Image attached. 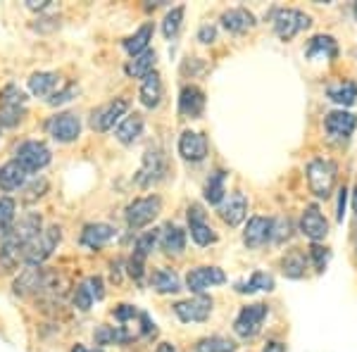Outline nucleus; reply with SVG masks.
I'll return each instance as SVG.
<instances>
[{"label":"nucleus","instance_id":"nucleus-1","mask_svg":"<svg viewBox=\"0 0 357 352\" xmlns=\"http://www.w3.org/2000/svg\"><path fill=\"white\" fill-rule=\"evenodd\" d=\"M60 240H62V229L57 227V224H50V227H45L41 234L33 236L24 245V250H22V262L29 264V267H38V264H43L45 259L57 250Z\"/></svg>","mask_w":357,"mask_h":352},{"label":"nucleus","instance_id":"nucleus-2","mask_svg":"<svg viewBox=\"0 0 357 352\" xmlns=\"http://www.w3.org/2000/svg\"><path fill=\"white\" fill-rule=\"evenodd\" d=\"M29 98L17 84H8L0 91V126L5 129H15L26 114Z\"/></svg>","mask_w":357,"mask_h":352},{"label":"nucleus","instance_id":"nucleus-3","mask_svg":"<svg viewBox=\"0 0 357 352\" xmlns=\"http://www.w3.org/2000/svg\"><path fill=\"white\" fill-rule=\"evenodd\" d=\"M338 167L333 160L317 158L307 164V186L317 198H329L333 186H336Z\"/></svg>","mask_w":357,"mask_h":352},{"label":"nucleus","instance_id":"nucleus-4","mask_svg":"<svg viewBox=\"0 0 357 352\" xmlns=\"http://www.w3.org/2000/svg\"><path fill=\"white\" fill-rule=\"evenodd\" d=\"M162 210V200L158 195H143V198H136L134 203L126 205L124 210V219H126V227L129 229H146L148 224L155 222V217L160 215Z\"/></svg>","mask_w":357,"mask_h":352},{"label":"nucleus","instance_id":"nucleus-5","mask_svg":"<svg viewBox=\"0 0 357 352\" xmlns=\"http://www.w3.org/2000/svg\"><path fill=\"white\" fill-rule=\"evenodd\" d=\"M310 24H312V20H310V15H305L303 10L284 8V10H276V15H274V31L281 41L296 38L301 31L310 29Z\"/></svg>","mask_w":357,"mask_h":352},{"label":"nucleus","instance_id":"nucleus-6","mask_svg":"<svg viewBox=\"0 0 357 352\" xmlns=\"http://www.w3.org/2000/svg\"><path fill=\"white\" fill-rule=\"evenodd\" d=\"M269 314V307L264 303H255V305H248L238 312V316H236L234 321V333L238 338H255L257 333H260V328L264 324V319H267Z\"/></svg>","mask_w":357,"mask_h":352},{"label":"nucleus","instance_id":"nucleus-7","mask_svg":"<svg viewBox=\"0 0 357 352\" xmlns=\"http://www.w3.org/2000/svg\"><path fill=\"white\" fill-rule=\"evenodd\" d=\"M129 112V100L126 98H114L105 105L96 107L91 112V129L93 131H110L114 124L122 122V117Z\"/></svg>","mask_w":357,"mask_h":352},{"label":"nucleus","instance_id":"nucleus-8","mask_svg":"<svg viewBox=\"0 0 357 352\" xmlns=\"http://www.w3.org/2000/svg\"><path fill=\"white\" fill-rule=\"evenodd\" d=\"M50 160H53V153H50V148L43 141H26L17 150V162L24 167L26 174L41 171L43 167L50 164Z\"/></svg>","mask_w":357,"mask_h":352},{"label":"nucleus","instance_id":"nucleus-9","mask_svg":"<svg viewBox=\"0 0 357 352\" xmlns=\"http://www.w3.org/2000/svg\"><path fill=\"white\" fill-rule=\"evenodd\" d=\"M167 171V160H165V153L160 148H146V155H143V164L136 174V183L141 188H148L153 183H158L160 178L165 176Z\"/></svg>","mask_w":357,"mask_h":352},{"label":"nucleus","instance_id":"nucleus-10","mask_svg":"<svg viewBox=\"0 0 357 352\" xmlns=\"http://www.w3.org/2000/svg\"><path fill=\"white\" fill-rule=\"evenodd\" d=\"M174 314L183 324H200L212 314V298L210 296H195L188 300H178L174 305Z\"/></svg>","mask_w":357,"mask_h":352},{"label":"nucleus","instance_id":"nucleus-11","mask_svg":"<svg viewBox=\"0 0 357 352\" xmlns=\"http://www.w3.org/2000/svg\"><path fill=\"white\" fill-rule=\"evenodd\" d=\"M48 134L55 138L57 143H72L82 134V119L74 112H57L48 122Z\"/></svg>","mask_w":357,"mask_h":352},{"label":"nucleus","instance_id":"nucleus-12","mask_svg":"<svg viewBox=\"0 0 357 352\" xmlns=\"http://www.w3.org/2000/svg\"><path fill=\"white\" fill-rule=\"evenodd\" d=\"M227 281V274L220 267H195L186 274V288L195 296H203L207 288L222 286Z\"/></svg>","mask_w":357,"mask_h":352},{"label":"nucleus","instance_id":"nucleus-13","mask_svg":"<svg viewBox=\"0 0 357 352\" xmlns=\"http://www.w3.org/2000/svg\"><path fill=\"white\" fill-rule=\"evenodd\" d=\"M102 298H105V284H102L100 276H89L74 288V307L82 312H89L93 307V303Z\"/></svg>","mask_w":357,"mask_h":352},{"label":"nucleus","instance_id":"nucleus-14","mask_svg":"<svg viewBox=\"0 0 357 352\" xmlns=\"http://www.w3.org/2000/svg\"><path fill=\"white\" fill-rule=\"evenodd\" d=\"M355 126H357V117L353 112H345V109H333L324 119V129L331 141H348L353 136Z\"/></svg>","mask_w":357,"mask_h":352},{"label":"nucleus","instance_id":"nucleus-15","mask_svg":"<svg viewBox=\"0 0 357 352\" xmlns=\"http://www.w3.org/2000/svg\"><path fill=\"white\" fill-rule=\"evenodd\" d=\"M207 138L205 134H200V131H183L181 136H178V155H181L186 162H203L207 158Z\"/></svg>","mask_w":357,"mask_h":352},{"label":"nucleus","instance_id":"nucleus-16","mask_svg":"<svg viewBox=\"0 0 357 352\" xmlns=\"http://www.w3.org/2000/svg\"><path fill=\"white\" fill-rule=\"evenodd\" d=\"M188 231H191V238L195 245L207 247L217 240V234L212 231V227L207 224L205 212L200 205H191L188 207Z\"/></svg>","mask_w":357,"mask_h":352},{"label":"nucleus","instance_id":"nucleus-17","mask_svg":"<svg viewBox=\"0 0 357 352\" xmlns=\"http://www.w3.org/2000/svg\"><path fill=\"white\" fill-rule=\"evenodd\" d=\"M301 231L307 236L312 243H319L329 236V222L321 215V210L317 205H307L301 217Z\"/></svg>","mask_w":357,"mask_h":352},{"label":"nucleus","instance_id":"nucleus-18","mask_svg":"<svg viewBox=\"0 0 357 352\" xmlns=\"http://www.w3.org/2000/svg\"><path fill=\"white\" fill-rule=\"evenodd\" d=\"M117 236V229L112 224H105V222H93V224H86L82 236H79V243L89 250H100L105 247L110 240Z\"/></svg>","mask_w":357,"mask_h":352},{"label":"nucleus","instance_id":"nucleus-19","mask_svg":"<svg viewBox=\"0 0 357 352\" xmlns=\"http://www.w3.org/2000/svg\"><path fill=\"white\" fill-rule=\"evenodd\" d=\"M272 227H274V219L250 217L245 224V231H243V243L250 247V250L262 247L267 240H272Z\"/></svg>","mask_w":357,"mask_h":352},{"label":"nucleus","instance_id":"nucleus-20","mask_svg":"<svg viewBox=\"0 0 357 352\" xmlns=\"http://www.w3.org/2000/svg\"><path fill=\"white\" fill-rule=\"evenodd\" d=\"M205 112V93L203 89H198V86L188 84L181 89V93H178V114H183V117L188 119H198L203 117Z\"/></svg>","mask_w":357,"mask_h":352},{"label":"nucleus","instance_id":"nucleus-21","mask_svg":"<svg viewBox=\"0 0 357 352\" xmlns=\"http://www.w3.org/2000/svg\"><path fill=\"white\" fill-rule=\"evenodd\" d=\"M248 215V198L241 190H236L229 198H224V203L220 205V217L229 227H238Z\"/></svg>","mask_w":357,"mask_h":352},{"label":"nucleus","instance_id":"nucleus-22","mask_svg":"<svg viewBox=\"0 0 357 352\" xmlns=\"http://www.w3.org/2000/svg\"><path fill=\"white\" fill-rule=\"evenodd\" d=\"M257 24L255 15L245 8H231L222 15V26L227 29L229 33H245L248 29H252Z\"/></svg>","mask_w":357,"mask_h":352},{"label":"nucleus","instance_id":"nucleus-23","mask_svg":"<svg viewBox=\"0 0 357 352\" xmlns=\"http://www.w3.org/2000/svg\"><path fill=\"white\" fill-rule=\"evenodd\" d=\"M160 247L167 255H181L186 247V231L169 222L165 229H160Z\"/></svg>","mask_w":357,"mask_h":352},{"label":"nucleus","instance_id":"nucleus-24","mask_svg":"<svg viewBox=\"0 0 357 352\" xmlns=\"http://www.w3.org/2000/svg\"><path fill=\"white\" fill-rule=\"evenodd\" d=\"M93 340H96V345H126V343H131V340H136V333L126 331L124 326L100 324L93 331Z\"/></svg>","mask_w":357,"mask_h":352},{"label":"nucleus","instance_id":"nucleus-25","mask_svg":"<svg viewBox=\"0 0 357 352\" xmlns=\"http://www.w3.org/2000/svg\"><path fill=\"white\" fill-rule=\"evenodd\" d=\"M26 169L22 167L17 160H10V162H5L0 167V190H5V193H10V190H17L22 188L26 183Z\"/></svg>","mask_w":357,"mask_h":352},{"label":"nucleus","instance_id":"nucleus-26","mask_svg":"<svg viewBox=\"0 0 357 352\" xmlns=\"http://www.w3.org/2000/svg\"><path fill=\"white\" fill-rule=\"evenodd\" d=\"M151 288L155 293H160V296H172V293L181 291V279H178L176 271L160 267L151 274Z\"/></svg>","mask_w":357,"mask_h":352},{"label":"nucleus","instance_id":"nucleus-27","mask_svg":"<svg viewBox=\"0 0 357 352\" xmlns=\"http://www.w3.org/2000/svg\"><path fill=\"white\" fill-rule=\"evenodd\" d=\"M305 55H307L310 60H317V57H324V60H336V55H338L336 38H333V36H324V33H319V36H312L307 41Z\"/></svg>","mask_w":357,"mask_h":352},{"label":"nucleus","instance_id":"nucleus-28","mask_svg":"<svg viewBox=\"0 0 357 352\" xmlns=\"http://www.w3.org/2000/svg\"><path fill=\"white\" fill-rule=\"evenodd\" d=\"M143 126H146L143 117L138 112H134V114H129V117H124L122 122H119L117 131H114V136H117V141L124 143V146H134V143L143 134Z\"/></svg>","mask_w":357,"mask_h":352},{"label":"nucleus","instance_id":"nucleus-29","mask_svg":"<svg viewBox=\"0 0 357 352\" xmlns=\"http://www.w3.org/2000/svg\"><path fill=\"white\" fill-rule=\"evenodd\" d=\"M155 62H158V55H155V50L148 48L146 53L131 57V60L126 62L124 72L129 74L131 79H146L155 72Z\"/></svg>","mask_w":357,"mask_h":352},{"label":"nucleus","instance_id":"nucleus-30","mask_svg":"<svg viewBox=\"0 0 357 352\" xmlns=\"http://www.w3.org/2000/svg\"><path fill=\"white\" fill-rule=\"evenodd\" d=\"M141 102L146 107H158L165 98V86H162V77L158 72H153L151 77L143 79V86H141Z\"/></svg>","mask_w":357,"mask_h":352},{"label":"nucleus","instance_id":"nucleus-31","mask_svg":"<svg viewBox=\"0 0 357 352\" xmlns=\"http://www.w3.org/2000/svg\"><path fill=\"white\" fill-rule=\"evenodd\" d=\"M203 195L210 205H222L224 198H227V171L224 169H215L210 174V178L205 181Z\"/></svg>","mask_w":357,"mask_h":352},{"label":"nucleus","instance_id":"nucleus-32","mask_svg":"<svg viewBox=\"0 0 357 352\" xmlns=\"http://www.w3.org/2000/svg\"><path fill=\"white\" fill-rule=\"evenodd\" d=\"M57 84H60V77L55 72H36L29 77V91L33 95L45 98V100L57 91Z\"/></svg>","mask_w":357,"mask_h":352},{"label":"nucleus","instance_id":"nucleus-33","mask_svg":"<svg viewBox=\"0 0 357 352\" xmlns=\"http://www.w3.org/2000/svg\"><path fill=\"white\" fill-rule=\"evenodd\" d=\"M274 276L267 274V271H260L255 269L250 274V279L245 281H238L236 284V293H243V296H250V293H257V291H274Z\"/></svg>","mask_w":357,"mask_h":352},{"label":"nucleus","instance_id":"nucleus-34","mask_svg":"<svg viewBox=\"0 0 357 352\" xmlns=\"http://www.w3.org/2000/svg\"><path fill=\"white\" fill-rule=\"evenodd\" d=\"M310 259L303 250H289L281 257V271H284L289 279H303L305 271H307Z\"/></svg>","mask_w":357,"mask_h":352},{"label":"nucleus","instance_id":"nucleus-35","mask_svg":"<svg viewBox=\"0 0 357 352\" xmlns=\"http://www.w3.org/2000/svg\"><path fill=\"white\" fill-rule=\"evenodd\" d=\"M153 31H155L153 24H143L136 33H131V36L124 41V50H126V53H129L131 57L146 53V50H148V43L153 41Z\"/></svg>","mask_w":357,"mask_h":352},{"label":"nucleus","instance_id":"nucleus-36","mask_svg":"<svg viewBox=\"0 0 357 352\" xmlns=\"http://www.w3.org/2000/svg\"><path fill=\"white\" fill-rule=\"evenodd\" d=\"M38 288H45V279L41 274V269H36V267L26 269L24 274L15 281V293H20V296H26V293H38Z\"/></svg>","mask_w":357,"mask_h":352},{"label":"nucleus","instance_id":"nucleus-37","mask_svg":"<svg viewBox=\"0 0 357 352\" xmlns=\"http://www.w3.org/2000/svg\"><path fill=\"white\" fill-rule=\"evenodd\" d=\"M329 98L336 105H341V107H350V105H355V100H357V84L355 82H341V84H336V86H329Z\"/></svg>","mask_w":357,"mask_h":352},{"label":"nucleus","instance_id":"nucleus-38","mask_svg":"<svg viewBox=\"0 0 357 352\" xmlns=\"http://www.w3.org/2000/svg\"><path fill=\"white\" fill-rule=\"evenodd\" d=\"M195 352H236V343L224 336H207L193 345Z\"/></svg>","mask_w":357,"mask_h":352},{"label":"nucleus","instance_id":"nucleus-39","mask_svg":"<svg viewBox=\"0 0 357 352\" xmlns=\"http://www.w3.org/2000/svg\"><path fill=\"white\" fill-rule=\"evenodd\" d=\"M183 5H178V8H172L169 13L165 15L162 20V33L165 38H174L178 31H181V24H183Z\"/></svg>","mask_w":357,"mask_h":352},{"label":"nucleus","instance_id":"nucleus-40","mask_svg":"<svg viewBox=\"0 0 357 352\" xmlns=\"http://www.w3.org/2000/svg\"><path fill=\"white\" fill-rule=\"evenodd\" d=\"M307 259H310V264L314 267L317 274H321V271L326 269V264H329V259H331V250H329V247H324V245H319V243H312V245H310V250H307Z\"/></svg>","mask_w":357,"mask_h":352},{"label":"nucleus","instance_id":"nucleus-41","mask_svg":"<svg viewBox=\"0 0 357 352\" xmlns=\"http://www.w3.org/2000/svg\"><path fill=\"white\" fill-rule=\"evenodd\" d=\"M15 200L8 198V195H0V234H5L15 224Z\"/></svg>","mask_w":357,"mask_h":352},{"label":"nucleus","instance_id":"nucleus-42","mask_svg":"<svg viewBox=\"0 0 357 352\" xmlns=\"http://www.w3.org/2000/svg\"><path fill=\"white\" fill-rule=\"evenodd\" d=\"M286 238H291V219H274L272 240L274 243H284Z\"/></svg>","mask_w":357,"mask_h":352},{"label":"nucleus","instance_id":"nucleus-43","mask_svg":"<svg viewBox=\"0 0 357 352\" xmlns=\"http://www.w3.org/2000/svg\"><path fill=\"white\" fill-rule=\"evenodd\" d=\"M141 314L134 305H117V307L112 309V316L119 321V324H126V321H131V319H136V316Z\"/></svg>","mask_w":357,"mask_h":352},{"label":"nucleus","instance_id":"nucleus-44","mask_svg":"<svg viewBox=\"0 0 357 352\" xmlns=\"http://www.w3.org/2000/svg\"><path fill=\"white\" fill-rule=\"evenodd\" d=\"M74 93H77V86H67V89H62V91H55V93L48 98V102L50 105H62V102L72 100Z\"/></svg>","mask_w":357,"mask_h":352},{"label":"nucleus","instance_id":"nucleus-45","mask_svg":"<svg viewBox=\"0 0 357 352\" xmlns=\"http://www.w3.org/2000/svg\"><path fill=\"white\" fill-rule=\"evenodd\" d=\"M138 319H141V336L153 338L155 333H158V328H155V321L146 314V312H141V314H138Z\"/></svg>","mask_w":357,"mask_h":352},{"label":"nucleus","instance_id":"nucleus-46","mask_svg":"<svg viewBox=\"0 0 357 352\" xmlns=\"http://www.w3.org/2000/svg\"><path fill=\"white\" fill-rule=\"evenodd\" d=\"M215 38H217V29L215 26H210V24L200 26V31H198V41L200 43H215Z\"/></svg>","mask_w":357,"mask_h":352},{"label":"nucleus","instance_id":"nucleus-47","mask_svg":"<svg viewBox=\"0 0 357 352\" xmlns=\"http://www.w3.org/2000/svg\"><path fill=\"white\" fill-rule=\"evenodd\" d=\"M262 352H286V345L279 343V340H269V343L264 345Z\"/></svg>","mask_w":357,"mask_h":352},{"label":"nucleus","instance_id":"nucleus-48","mask_svg":"<svg viewBox=\"0 0 357 352\" xmlns=\"http://www.w3.org/2000/svg\"><path fill=\"white\" fill-rule=\"evenodd\" d=\"M345 193H348V190L341 188V198H338V212H336L338 222H343V215H345Z\"/></svg>","mask_w":357,"mask_h":352},{"label":"nucleus","instance_id":"nucleus-49","mask_svg":"<svg viewBox=\"0 0 357 352\" xmlns=\"http://www.w3.org/2000/svg\"><path fill=\"white\" fill-rule=\"evenodd\" d=\"M50 5V0H26V8L31 10H45Z\"/></svg>","mask_w":357,"mask_h":352},{"label":"nucleus","instance_id":"nucleus-50","mask_svg":"<svg viewBox=\"0 0 357 352\" xmlns=\"http://www.w3.org/2000/svg\"><path fill=\"white\" fill-rule=\"evenodd\" d=\"M72 352H102L100 348H89V345H82V343H77L72 348Z\"/></svg>","mask_w":357,"mask_h":352},{"label":"nucleus","instance_id":"nucleus-51","mask_svg":"<svg viewBox=\"0 0 357 352\" xmlns=\"http://www.w3.org/2000/svg\"><path fill=\"white\" fill-rule=\"evenodd\" d=\"M155 352H178V350H176L172 343H160V345H158V350H155Z\"/></svg>","mask_w":357,"mask_h":352},{"label":"nucleus","instance_id":"nucleus-52","mask_svg":"<svg viewBox=\"0 0 357 352\" xmlns=\"http://www.w3.org/2000/svg\"><path fill=\"white\" fill-rule=\"evenodd\" d=\"M353 212H355V219H357V183L353 188Z\"/></svg>","mask_w":357,"mask_h":352},{"label":"nucleus","instance_id":"nucleus-53","mask_svg":"<svg viewBox=\"0 0 357 352\" xmlns=\"http://www.w3.org/2000/svg\"><path fill=\"white\" fill-rule=\"evenodd\" d=\"M353 13H355V20H357V3H355V8H353Z\"/></svg>","mask_w":357,"mask_h":352},{"label":"nucleus","instance_id":"nucleus-54","mask_svg":"<svg viewBox=\"0 0 357 352\" xmlns=\"http://www.w3.org/2000/svg\"><path fill=\"white\" fill-rule=\"evenodd\" d=\"M0 129H3V126H0Z\"/></svg>","mask_w":357,"mask_h":352}]
</instances>
